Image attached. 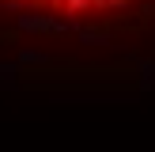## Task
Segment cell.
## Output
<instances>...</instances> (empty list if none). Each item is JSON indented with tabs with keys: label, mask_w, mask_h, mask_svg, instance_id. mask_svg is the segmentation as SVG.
<instances>
[{
	"label": "cell",
	"mask_w": 155,
	"mask_h": 152,
	"mask_svg": "<svg viewBox=\"0 0 155 152\" xmlns=\"http://www.w3.org/2000/svg\"><path fill=\"white\" fill-rule=\"evenodd\" d=\"M155 80V0H0V84L106 95Z\"/></svg>",
	"instance_id": "obj_1"
}]
</instances>
